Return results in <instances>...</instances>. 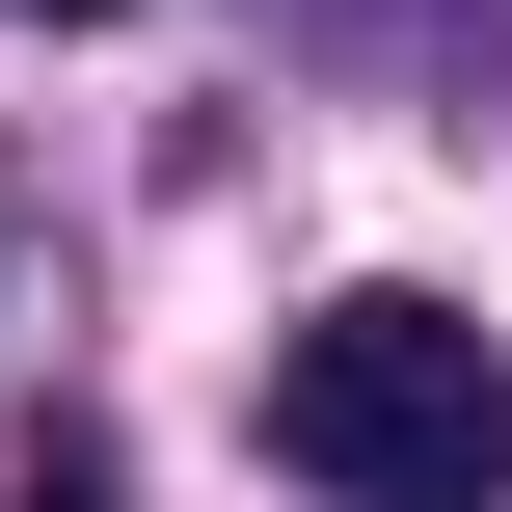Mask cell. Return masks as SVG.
I'll use <instances>...</instances> for the list:
<instances>
[{"mask_svg": "<svg viewBox=\"0 0 512 512\" xmlns=\"http://www.w3.org/2000/svg\"><path fill=\"white\" fill-rule=\"evenodd\" d=\"M270 459L324 512H512V351L459 297H324L270 351Z\"/></svg>", "mask_w": 512, "mask_h": 512, "instance_id": "cell-1", "label": "cell"}, {"mask_svg": "<svg viewBox=\"0 0 512 512\" xmlns=\"http://www.w3.org/2000/svg\"><path fill=\"white\" fill-rule=\"evenodd\" d=\"M0 512H108V486H81V459H27V486H0Z\"/></svg>", "mask_w": 512, "mask_h": 512, "instance_id": "cell-2", "label": "cell"}, {"mask_svg": "<svg viewBox=\"0 0 512 512\" xmlns=\"http://www.w3.org/2000/svg\"><path fill=\"white\" fill-rule=\"evenodd\" d=\"M0 27H108V0H0Z\"/></svg>", "mask_w": 512, "mask_h": 512, "instance_id": "cell-3", "label": "cell"}]
</instances>
